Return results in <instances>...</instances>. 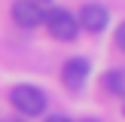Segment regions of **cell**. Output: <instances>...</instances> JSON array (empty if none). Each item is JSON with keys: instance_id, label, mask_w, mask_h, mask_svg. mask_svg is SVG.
Listing matches in <instances>:
<instances>
[{"instance_id": "4", "label": "cell", "mask_w": 125, "mask_h": 122, "mask_svg": "<svg viewBox=\"0 0 125 122\" xmlns=\"http://www.w3.org/2000/svg\"><path fill=\"white\" fill-rule=\"evenodd\" d=\"M89 70H92L89 58H83V55H76V58H67V61H64V67H61V82H64L70 92H79V89L85 85V79H89Z\"/></svg>"}, {"instance_id": "6", "label": "cell", "mask_w": 125, "mask_h": 122, "mask_svg": "<svg viewBox=\"0 0 125 122\" xmlns=\"http://www.w3.org/2000/svg\"><path fill=\"white\" fill-rule=\"evenodd\" d=\"M101 85H104L107 95H122L125 92V73L122 70H107L104 79H101Z\"/></svg>"}, {"instance_id": "2", "label": "cell", "mask_w": 125, "mask_h": 122, "mask_svg": "<svg viewBox=\"0 0 125 122\" xmlns=\"http://www.w3.org/2000/svg\"><path fill=\"white\" fill-rule=\"evenodd\" d=\"M9 101L21 116H43L46 113V95L37 85H15L9 92Z\"/></svg>"}, {"instance_id": "5", "label": "cell", "mask_w": 125, "mask_h": 122, "mask_svg": "<svg viewBox=\"0 0 125 122\" xmlns=\"http://www.w3.org/2000/svg\"><path fill=\"white\" fill-rule=\"evenodd\" d=\"M107 21H110L107 6H101V3H85L83 9H79V18H76V24H83L89 34H101V30L107 28Z\"/></svg>"}, {"instance_id": "1", "label": "cell", "mask_w": 125, "mask_h": 122, "mask_svg": "<svg viewBox=\"0 0 125 122\" xmlns=\"http://www.w3.org/2000/svg\"><path fill=\"white\" fill-rule=\"evenodd\" d=\"M43 24L49 28V34L55 37V40L61 43H70L76 40L79 34V24H76V15L67 9H61V6H55V9H46V15H43Z\"/></svg>"}, {"instance_id": "9", "label": "cell", "mask_w": 125, "mask_h": 122, "mask_svg": "<svg viewBox=\"0 0 125 122\" xmlns=\"http://www.w3.org/2000/svg\"><path fill=\"white\" fill-rule=\"evenodd\" d=\"M83 122H98V119H83Z\"/></svg>"}, {"instance_id": "7", "label": "cell", "mask_w": 125, "mask_h": 122, "mask_svg": "<svg viewBox=\"0 0 125 122\" xmlns=\"http://www.w3.org/2000/svg\"><path fill=\"white\" fill-rule=\"evenodd\" d=\"M46 122H70V119H67V116H49Z\"/></svg>"}, {"instance_id": "8", "label": "cell", "mask_w": 125, "mask_h": 122, "mask_svg": "<svg viewBox=\"0 0 125 122\" xmlns=\"http://www.w3.org/2000/svg\"><path fill=\"white\" fill-rule=\"evenodd\" d=\"M3 122H28V119H21V116H9V119H3Z\"/></svg>"}, {"instance_id": "3", "label": "cell", "mask_w": 125, "mask_h": 122, "mask_svg": "<svg viewBox=\"0 0 125 122\" xmlns=\"http://www.w3.org/2000/svg\"><path fill=\"white\" fill-rule=\"evenodd\" d=\"M43 15H46V9H43L37 0H15L12 3V21L18 24V28H40L43 24Z\"/></svg>"}]
</instances>
